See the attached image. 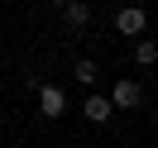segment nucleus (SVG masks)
<instances>
[{
	"label": "nucleus",
	"mask_w": 158,
	"mask_h": 148,
	"mask_svg": "<svg viewBox=\"0 0 158 148\" xmlns=\"http://www.w3.org/2000/svg\"><path fill=\"white\" fill-rule=\"evenodd\" d=\"M53 5H58V10H62V5H67V0H53Z\"/></svg>",
	"instance_id": "8"
},
{
	"label": "nucleus",
	"mask_w": 158,
	"mask_h": 148,
	"mask_svg": "<svg viewBox=\"0 0 158 148\" xmlns=\"http://www.w3.org/2000/svg\"><path fill=\"white\" fill-rule=\"evenodd\" d=\"M144 24H148V14L139 10V5H125V10H115V29L125 34V38H139V34H144Z\"/></svg>",
	"instance_id": "2"
},
{
	"label": "nucleus",
	"mask_w": 158,
	"mask_h": 148,
	"mask_svg": "<svg viewBox=\"0 0 158 148\" xmlns=\"http://www.w3.org/2000/svg\"><path fill=\"white\" fill-rule=\"evenodd\" d=\"M62 19H67L72 29H86L91 24V5L86 0H67V5H62Z\"/></svg>",
	"instance_id": "5"
},
{
	"label": "nucleus",
	"mask_w": 158,
	"mask_h": 148,
	"mask_svg": "<svg viewBox=\"0 0 158 148\" xmlns=\"http://www.w3.org/2000/svg\"><path fill=\"white\" fill-rule=\"evenodd\" d=\"M39 110L48 119H58L62 110H67V96H62V86H39Z\"/></svg>",
	"instance_id": "3"
},
{
	"label": "nucleus",
	"mask_w": 158,
	"mask_h": 148,
	"mask_svg": "<svg viewBox=\"0 0 158 148\" xmlns=\"http://www.w3.org/2000/svg\"><path fill=\"white\" fill-rule=\"evenodd\" d=\"M110 105L115 110H139V100H144V86H139V81H129V77H120L115 81V91H110Z\"/></svg>",
	"instance_id": "1"
},
{
	"label": "nucleus",
	"mask_w": 158,
	"mask_h": 148,
	"mask_svg": "<svg viewBox=\"0 0 158 148\" xmlns=\"http://www.w3.org/2000/svg\"><path fill=\"white\" fill-rule=\"evenodd\" d=\"M134 58H139V67H153L158 48H153V43H139V48H134Z\"/></svg>",
	"instance_id": "7"
},
{
	"label": "nucleus",
	"mask_w": 158,
	"mask_h": 148,
	"mask_svg": "<svg viewBox=\"0 0 158 148\" xmlns=\"http://www.w3.org/2000/svg\"><path fill=\"white\" fill-rule=\"evenodd\" d=\"M81 115H86L91 124H106V119L115 115V105H110L106 96H86V105H81Z\"/></svg>",
	"instance_id": "4"
},
{
	"label": "nucleus",
	"mask_w": 158,
	"mask_h": 148,
	"mask_svg": "<svg viewBox=\"0 0 158 148\" xmlns=\"http://www.w3.org/2000/svg\"><path fill=\"white\" fill-rule=\"evenodd\" d=\"M72 77H77L81 86H96V77H101V67H96V62H91V58H81V62H77V72H72Z\"/></svg>",
	"instance_id": "6"
}]
</instances>
